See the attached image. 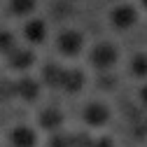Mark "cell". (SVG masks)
<instances>
[{"instance_id":"6da1fadb","label":"cell","mask_w":147,"mask_h":147,"mask_svg":"<svg viewBox=\"0 0 147 147\" xmlns=\"http://www.w3.org/2000/svg\"><path fill=\"white\" fill-rule=\"evenodd\" d=\"M89 63L100 72H110L119 63V47L110 40H100L91 47L89 51Z\"/></svg>"},{"instance_id":"7a4b0ae2","label":"cell","mask_w":147,"mask_h":147,"mask_svg":"<svg viewBox=\"0 0 147 147\" xmlns=\"http://www.w3.org/2000/svg\"><path fill=\"white\" fill-rule=\"evenodd\" d=\"M84 45H86V38H84V33L77 30V28H63L56 35V49H59L61 56H68V59L80 56Z\"/></svg>"},{"instance_id":"3957f363","label":"cell","mask_w":147,"mask_h":147,"mask_svg":"<svg viewBox=\"0 0 147 147\" xmlns=\"http://www.w3.org/2000/svg\"><path fill=\"white\" fill-rule=\"evenodd\" d=\"M112 119V107L103 100H89L82 107V121L91 128H103Z\"/></svg>"},{"instance_id":"277c9868","label":"cell","mask_w":147,"mask_h":147,"mask_svg":"<svg viewBox=\"0 0 147 147\" xmlns=\"http://www.w3.org/2000/svg\"><path fill=\"white\" fill-rule=\"evenodd\" d=\"M140 19V12L131 3H121L110 9V26L115 30H131Z\"/></svg>"},{"instance_id":"5b68a950","label":"cell","mask_w":147,"mask_h":147,"mask_svg":"<svg viewBox=\"0 0 147 147\" xmlns=\"http://www.w3.org/2000/svg\"><path fill=\"white\" fill-rule=\"evenodd\" d=\"M63 119H65L63 110H61V107H56V105L45 107L42 112L38 115V124L45 128V131H49V133H56L59 128L63 126Z\"/></svg>"},{"instance_id":"8992f818","label":"cell","mask_w":147,"mask_h":147,"mask_svg":"<svg viewBox=\"0 0 147 147\" xmlns=\"http://www.w3.org/2000/svg\"><path fill=\"white\" fill-rule=\"evenodd\" d=\"M35 63V51L28 47H14L7 54V65L12 70H28Z\"/></svg>"},{"instance_id":"52a82bcc","label":"cell","mask_w":147,"mask_h":147,"mask_svg":"<svg viewBox=\"0 0 147 147\" xmlns=\"http://www.w3.org/2000/svg\"><path fill=\"white\" fill-rule=\"evenodd\" d=\"M9 145L12 147H35L38 145V133H35V128L19 124L9 131Z\"/></svg>"},{"instance_id":"ba28073f","label":"cell","mask_w":147,"mask_h":147,"mask_svg":"<svg viewBox=\"0 0 147 147\" xmlns=\"http://www.w3.org/2000/svg\"><path fill=\"white\" fill-rule=\"evenodd\" d=\"M86 84V75L80 70V68H65L63 72V82H61V89L65 94H80Z\"/></svg>"},{"instance_id":"9c48e42d","label":"cell","mask_w":147,"mask_h":147,"mask_svg":"<svg viewBox=\"0 0 147 147\" xmlns=\"http://www.w3.org/2000/svg\"><path fill=\"white\" fill-rule=\"evenodd\" d=\"M14 86H16V96H19L21 100H26V103H35L40 98V91H42L40 82L33 80V77H21Z\"/></svg>"},{"instance_id":"30bf717a","label":"cell","mask_w":147,"mask_h":147,"mask_svg":"<svg viewBox=\"0 0 147 147\" xmlns=\"http://www.w3.org/2000/svg\"><path fill=\"white\" fill-rule=\"evenodd\" d=\"M24 38L30 42V45H42L47 40V24L42 19H30L26 26H24Z\"/></svg>"},{"instance_id":"8fae6325","label":"cell","mask_w":147,"mask_h":147,"mask_svg":"<svg viewBox=\"0 0 147 147\" xmlns=\"http://www.w3.org/2000/svg\"><path fill=\"white\" fill-rule=\"evenodd\" d=\"M63 72L65 68L59 65V63H47L42 68V82L51 89H61V82H63Z\"/></svg>"},{"instance_id":"7c38bea8","label":"cell","mask_w":147,"mask_h":147,"mask_svg":"<svg viewBox=\"0 0 147 147\" xmlns=\"http://www.w3.org/2000/svg\"><path fill=\"white\" fill-rule=\"evenodd\" d=\"M128 70L136 80H147V51H136L128 59Z\"/></svg>"},{"instance_id":"4fadbf2b","label":"cell","mask_w":147,"mask_h":147,"mask_svg":"<svg viewBox=\"0 0 147 147\" xmlns=\"http://www.w3.org/2000/svg\"><path fill=\"white\" fill-rule=\"evenodd\" d=\"M38 0H9V12L14 16H28L35 12Z\"/></svg>"},{"instance_id":"5bb4252c","label":"cell","mask_w":147,"mask_h":147,"mask_svg":"<svg viewBox=\"0 0 147 147\" xmlns=\"http://www.w3.org/2000/svg\"><path fill=\"white\" fill-rule=\"evenodd\" d=\"M14 47H19L16 45V38H14V33H9V30H0V54H7L14 49Z\"/></svg>"},{"instance_id":"9a60e30c","label":"cell","mask_w":147,"mask_h":147,"mask_svg":"<svg viewBox=\"0 0 147 147\" xmlns=\"http://www.w3.org/2000/svg\"><path fill=\"white\" fill-rule=\"evenodd\" d=\"M49 147H72V136H68V133H51V138H49Z\"/></svg>"},{"instance_id":"2e32d148","label":"cell","mask_w":147,"mask_h":147,"mask_svg":"<svg viewBox=\"0 0 147 147\" xmlns=\"http://www.w3.org/2000/svg\"><path fill=\"white\" fill-rule=\"evenodd\" d=\"M12 96H16V86L9 82H0V100H7Z\"/></svg>"},{"instance_id":"e0dca14e","label":"cell","mask_w":147,"mask_h":147,"mask_svg":"<svg viewBox=\"0 0 147 147\" xmlns=\"http://www.w3.org/2000/svg\"><path fill=\"white\" fill-rule=\"evenodd\" d=\"M91 147H117V142H115V138H110V136H98V138H94Z\"/></svg>"},{"instance_id":"ac0fdd59","label":"cell","mask_w":147,"mask_h":147,"mask_svg":"<svg viewBox=\"0 0 147 147\" xmlns=\"http://www.w3.org/2000/svg\"><path fill=\"white\" fill-rule=\"evenodd\" d=\"M91 142H94L91 136H84V133L72 136V147H91Z\"/></svg>"},{"instance_id":"d6986e66","label":"cell","mask_w":147,"mask_h":147,"mask_svg":"<svg viewBox=\"0 0 147 147\" xmlns=\"http://www.w3.org/2000/svg\"><path fill=\"white\" fill-rule=\"evenodd\" d=\"M145 136H147V126H142V124H138V126L133 128V138H136V140H142Z\"/></svg>"},{"instance_id":"ffe728a7","label":"cell","mask_w":147,"mask_h":147,"mask_svg":"<svg viewBox=\"0 0 147 147\" xmlns=\"http://www.w3.org/2000/svg\"><path fill=\"white\" fill-rule=\"evenodd\" d=\"M138 100H140V105H145V107H147V82L138 89Z\"/></svg>"},{"instance_id":"44dd1931","label":"cell","mask_w":147,"mask_h":147,"mask_svg":"<svg viewBox=\"0 0 147 147\" xmlns=\"http://www.w3.org/2000/svg\"><path fill=\"white\" fill-rule=\"evenodd\" d=\"M98 86H100V89H112V86H115V80H112V77H105V75H103Z\"/></svg>"},{"instance_id":"7402d4cb","label":"cell","mask_w":147,"mask_h":147,"mask_svg":"<svg viewBox=\"0 0 147 147\" xmlns=\"http://www.w3.org/2000/svg\"><path fill=\"white\" fill-rule=\"evenodd\" d=\"M140 5H142V9H147V0H140Z\"/></svg>"}]
</instances>
